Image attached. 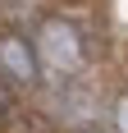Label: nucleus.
Masks as SVG:
<instances>
[{"mask_svg":"<svg viewBox=\"0 0 128 133\" xmlns=\"http://www.w3.org/2000/svg\"><path fill=\"white\" fill-rule=\"evenodd\" d=\"M32 41H37V55H41V74L78 78L91 64V46L82 37V28L64 14H41V23L32 28Z\"/></svg>","mask_w":128,"mask_h":133,"instance_id":"f257e3e1","label":"nucleus"},{"mask_svg":"<svg viewBox=\"0 0 128 133\" xmlns=\"http://www.w3.org/2000/svg\"><path fill=\"white\" fill-rule=\"evenodd\" d=\"M0 83L14 92L41 87V55L23 28H0Z\"/></svg>","mask_w":128,"mask_h":133,"instance_id":"f03ea898","label":"nucleus"},{"mask_svg":"<svg viewBox=\"0 0 128 133\" xmlns=\"http://www.w3.org/2000/svg\"><path fill=\"white\" fill-rule=\"evenodd\" d=\"M105 119H110V129L115 133H128V92H119L110 106H105Z\"/></svg>","mask_w":128,"mask_h":133,"instance_id":"7ed1b4c3","label":"nucleus"},{"mask_svg":"<svg viewBox=\"0 0 128 133\" xmlns=\"http://www.w3.org/2000/svg\"><path fill=\"white\" fill-rule=\"evenodd\" d=\"M5 115H14V101H9V87L0 83V119H5Z\"/></svg>","mask_w":128,"mask_h":133,"instance_id":"20e7f679","label":"nucleus"}]
</instances>
